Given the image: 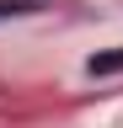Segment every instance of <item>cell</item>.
<instances>
[{"label": "cell", "instance_id": "6da1fadb", "mask_svg": "<svg viewBox=\"0 0 123 128\" xmlns=\"http://www.w3.org/2000/svg\"><path fill=\"white\" fill-rule=\"evenodd\" d=\"M86 75H91V80H102V75H123V48L91 54V59H86Z\"/></svg>", "mask_w": 123, "mask_h": 128}, {"label": "cell", "instance_id": "7a4b0ae2", "mask_svg": "<svg viewBox=\"0 0 123 128\" xmlns=\"http://www.w3.org/2000/svg\"><path fill=\"white\" fill-rule=\"evenodd\" d=\"M48 0H0V22H16V16H32V11H43Z\"/></svg>", "mask_w": 123, "mask_h": 128}]
</instances>
